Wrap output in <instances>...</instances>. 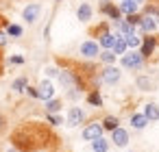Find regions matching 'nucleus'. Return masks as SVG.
Masks as SVG:
<instances>
[{
    "instance_id": "26",
    "label": "nucleus",
    "mask_w": 159,
    "mask_h": 152,
    "mask_svg": "<svg viewBox=\"0 0 159 152\" xmlns=\"http://www.w3.org/2000/svg\"><path fill=\"white\" fill-rule=\"evenodd\" d=\"M126 46H131V48H135V46H139V37H135V35H126Z\"/></svg>"
},
{
    "instance_id": "27",
    "label": "nucleus",
    "mask_w": 159,
    "mask_h": 152,
    "mask_svg": "<svg viewBox=\"0 0 159 152\" xmlns=\"http://www.w3.org/2000/svg\"><path fill=\"white\" fill-rule=\"evenodd\" d=\"M9 35H13V37H18V35H22V28H20L18 24H11V26H9Z\"/></svg>"
},
{
    "instance_id": "35",
    "label": "nucleus",
    "mask_w": 159,
    "mask_h": 152,
    "mask_svg": "<svg viewBox=\"0 0 159 152\" xmlns=\"http://www.w3.org/2000/svg\"><path fill=\"white\" fill-rule=\"evenodd\" d=\"M2 128H5V117L0 115V130H2Z\"/></svg>"
},
{
    "instance_id": "32",
    "label": "nucleus",
    "mask_w": 159,
    "mask_h": 152,
    "mask_svg": "<svg viewBox=\"0 0 159 152\" xmlns=\"http://www.w3.org/2000/svg\"><path fill=\"white\" fill-rule=\"evenodd\" d=\"M7 44V35L5 33H0V46H5Z\"/></svg>"
},
{
    "instance_id": "15",
    "label": "nucleus",
    "mask_w": 159,
    "mask_h": 152,
    "mask_svg": "<svg viewBox=\"0 0 159 152\" xmlns=\"http://www.w3.org/2000/svg\"><path fill=\"white\" fill-rule=\"evenodd\" d=\"M113 41H116V35H111V33H105L102 37H100V46L102 48H113Z\"/></svg>"
},
{
    "instance_id": "1",
    "label": "nucleus",
    "mask_w": 159,
    "mask_h": 152,
    "mask_svg": "<svg viewBox=\"0 0 159 152\" xmlns=\"http://www.w3.org/2000/svg\"><path fill=\"white\" fill-rule=\"evenodd\" d=\"M11 141L18 150L22 152H35V150H44L50 145V141H57L52 137V132L44 126V124H37V122H29V124H22L20 128L13 130L11 135Z\"/></svg>"
},
{
    "instance_id": "33",
    "label": "nucleus",
    "mask_w": 159,
    "mask_h": 152,
    "mask_svg": "<svg viewBox=\"0 0 159 152\" xmlns=\"http://www.w3.org/2000/svg\"><path fill=\"white\" fill-rule=\"evenodd\" d=\"M11 63H24V59H22V57H13Z\"/></svg>"
},
{
    "instance_id": "10",
    "label": "nucleus",
    "mask_w": 159,
    "mask_h": 152,
    "mask_svg": "<svg viewBox=\"0 0 159 152\" xmlns=\"http://www.w3.org/2000/svg\"><path fill=\"white\" fill-rule=\"evenodd\" d=\"M59 80H61V85H63L66 89H72V85H74V74H72V72H61V74H59Z\"/></svg>"
},
{
    "instance_id": "34",
    "label": "nucleus",
    "mask_w": 159,
    "mask_h": 152,
    "mask_svg": "<svg viewBox=\"0 0 159 152\" xmlns=\"http://www.w3.org/2000/svg\"><path fill=\"white\" fill-rule=\"evenodd\" d=\"M2 67H5V61H2V52H0V74H2Z\"/></svg>"
},
{
    "instance_id": "5",
    "label": "nucleus",
    "mask_w": 159,
    "mask_h": 152,
    "mask_svg": "<svg viewBox=\"0 0 159 152\" xmlns=\"http://www.w3.org/2000/svg\"><path fill=\"white\" fill-rule=\"evenodd\" d=\"M118 78H120V70H118V67H113V65H109V67L102 72V80H105V83H109V85L118 83Z\"/></svg>"
},
{
    "instance_id": "17",
    "label": "nucleus",
    "mask_w": 159,
    "mask_h": 152,
    "mask_svg": "<svg viewBox=\"0 0 159 152\" xmlns=\"http://www.w3.org/2000/svg\"><path fill=\"white\" fill-rule=\"evenodd\" d=\"M139 24H142V31H146V33L155 31V26H157V24H155V20H152V18H148V15H146L144 20H139Z\"/></svg>"
},
{
    "instance_id": "28",
    "label": "nucleus",
    "mask_w": 159,
    "mask_h": 152,
    "mask_svg": "<svg viewBox=\"0 0 159 152\" xmlns=\"http://www.w3.org/2000/svg\"><path fill=\"white\" fill-rule=\"evenodd\" d=\"M137 85H139V87H142V89H146V91H148V89H150V87H152V83H150V80H148V78H139V80H137Z\"/></svg>"
},
{
    "instance_id": "8",
    "label": "nucleus",
    "mask_w": 159,
    "mask_h": 152,
    "mask_svg": "<svg viewBox=\"0 0 159 152\" xmlns=\"http://www.w3.org/2000/svg\"><path fill=\"white\" fill-rule=\"evenodd\" d=\"M111 132H113V143H116V145H126L129 132H126L124 128H116V130H111Z\"/></svg>"
},
{
    "instance_id": "20",
    "label": "nucleus",
    "mask_w": 159,
    "mask_h": 152,
    "mask_svg": "<svg viewBox=\"0 0 159 152\" xmlns=\"http://www.w3.org/2000/svg\"><path fill=\"white\" fill-rule=\"evenodd\" d=\"M94 152H107V141L102 137L94 139Z\"/></svg>"
},
{
    "instance_id": "4",
    "label": "nucleus",
    "mask_w": 159,
    "mask_h": 152,
    "mask_svg": "<svg viewBox=\"0 0 159 152\" xmlns=\"http://www.w3.org/2000/svg\"><path fill=\"white\" fill-rule=\"evenodd\" d=\"M39 11H42V7H39L37 2H33V5H29V7L24 9V13H22V15H24V20H26L29 24H33V22L37 20V15H39Z\"/></svg>"
},
{
    "instance_id": "21",
    "label": "nucleus",
    "mask_w": 159,
    "mask_h": 152,
    "mask_svg": "<svg viewBox=\"0 0 159 152\" xmlns=\"http://www.w3.org/2000/svg\"><path fill=\"white\" fill-rule=\"evenodd\" d=\"M118 26H120V31H122L124 35H133V24H129V22H120V20H118Z\"/></svg>"
},
{
    "instance_id": "31",
    "label": "nucleus",
    "mask_w": 159,
    "mask_h": 152,
    "mask_svg": "<svg viewBox=\"0 0 159 152\" xmlns=\"http://www.w3.org/2000/svg\"><path fill=\"white\" fill-rule=\"evenodd\" d=\"M46 74H48V76H55V74H59V72H57L55 67H48V70H46Z\"/></svg>"
},
{
    "instance_id": "13",
    "label": "nucleus",
    "mask_w": 159,
    "mask_h": 152,
    "mask_svg": "<svg viewBox=\"0 0 159 152\" xmlns=\"http://www.w3.org/2000/svg\"><path fill=\"white\" fill-rule=\"evenodd\" d=\"M120 11H122V13H126V15H133V13L137 11V5H135V2H131V0H124V2L120 5Z\"/></svg>"
},
{
    "instance_id": "7",
    "label": "nucleus",
    "mask_w": 159,
    "mask_h": 152,
    "mask_svg": "<svg viewBox=\"0 0 159 152\" xmlns=\"http://www.w3.org/2000/svg\"><path fill=\"white\" fill-rule=\"evenodd\" d=\"M52 93H55V89H52V85H50L48 80H44V83L39 85V91H37V98H44V100H50V98H52Z\"/></svg>"
},
{
    "instance_id": "3",
    "label": "nucleus",
    "mask_w": 159,
    "mask_h": 152,
    "mask_svg": "<svg viewBox=\"0 0 159 152\" xmlns=\"http://www.w3.org/2000/svg\"><path fill=\"white\" fill-rule=\"evenodd\" d=\"M102 135V126L100 124H89L85 130H83V139H87V141H94V139H98Z\"/></svg>"
},
{
    "instance_id": "36",
    "label": "nucleus",
    "mask_w": 159,
    "mask_h": 152,
    "mask_svg": "<svg viewBox=\"0 0 159 152\" xmlns=\"http://www.w3.org/2000/svg\"><path fill=\"white\" fill-rule=\"evenodd\" d=\"M131 2H135V5H139V2H144V0H131Z\"/></svg>"
},
{
    "instance_id": "11",
    "label": "nucleus",
    "mask_w": 159,
    "mask_h": 152,
    "mask_svg": "<svg viewBox=\"0 0 159 152\" xmlns=\"http://www.w3.org/2000/svg\"><path fill=\"white\" fill-rule=\"evenodd\" d=\"M144 117H146V119H159V106H157V104H146Z\"/></svg>"
},
{
    "instance_id": "29",
    "label": "nucleus",
    "mask_w": 159,
    "mask_h": 152,
    "mask_svg": "<svg viewBox=\"0 0 159 152\" xmlns=\"http://www.w3.org/2000/svg\"><path fill=\"white\" fill-rule=\"evenodd\" d=\"M48 119H50V124H61V117L59 115H50Z\"/></svg>"
},
{
    "instance_id": "24",
    "label": "nucleus",
    "mask_w": 159,
    "mask_h": 152,
    "mask_svg": "<svg viewBox=\"0 0 159 152\" xmlns=\"http://www.w3.org/2000/svg\"><path fill=\"white\" fill-rule=\"evenodd\" d=\"M100 59H102L105 63H113V61H116V54H113L111 50H105V52L100 54Z\"/></svg>"
},
{
    "instance_id": "22",
    "label": "nucleus",
    "mask_w": 159,
    "mask_h": 152,
    "mask_svg": "<svg viewBox=\"0 0 159 152\" xmlns=\"http://www.w3.org/2000/svg\"><path fill=\"white\" fill-rule=\"evenodd\" d=\"M87 100H89L92 104H96V106H100V104H102V98H100V93H98V91H92V93L87 96Z\"/></svg>"
},
{
    "instance_id": "18",
    "label": "nucleus",
    "mask_w": 159,
    "mask_h": 152,
    "mask_svg": "<svg viewBox=\"0 0 159 152\" xmlns=\"http://www.w3.org/2000/svg\"><path fill=\"white\" fill-rule=\"evenodd\" d=\"M131 124H133L135 128H144V126L148 124V119H146L144 115H133V117H131Z\"/></svg>"
},
{
    "instance_id": "16",
    "label": "nucleus",
    "mask_w": 159,
    "mask_h": 152,
    "mask_svg": "<svg viewBox=\"0 0 159 152\" xmlns=\"http://www.w3.org/2000/svg\"><path fill=\"white\" fill-rule=\"evenodd\" d=\"M152 50H155V39H152V37H148V39L144 41V46H142V52H139V54H142V57H148Z\"/></svg>"
},
{
    "instance_id": "2",
    "label": "nucleus",
    "mask_w": 159,
    "mask_h": 152,
    "mask_svg": "<svg viewBox=\"0 0 159 152\" xmlns=\"http://www.w3.org/2000/svg\"><path fill=\"white\" fill-rule=\"evenodd\" d=\"M142 59H144V57H142L139 52H129V54L122 57V65H124V67H139V65H142Z\"/></svg>"
},
{
    "instance_id": "14",
    "label": "nucleus",
    "mask_w": 159,
    "mask_h": 152,
    "mask_svg": "<svg viewBox=\"0 0 159 152\" xmlns=\"http://www.w3.org/2000/svg\"><path fill=\"white\" fill-rule=\"evenodd\" d=\"M89 18H92V7L89 5H81L79 7V20L81 22H87Z\"/></svg>"
},
{
    "instance_id": "30",
    "label": "nucleus",
    "mask_w": 159,
    "mask_h": 152,
    "mask_svg": "<svg viewBox=\"0 0 159 152\" xmlns=\"http://www.w3.org/2000/svg\"><path fill=\"white\" fill-rule=\"evenodd\" d=\"M137 22H139V18H137L135 13H133V15H129V24H137Z\"/></svg>"
},
{
    "instance_id": "25",
    "label": "nucleus",
    "mask_w": 159,
    "mask_h": 152,
    "mask_svg": "<svg viewBox=\"0 0 159 152\" xmlns=\"http://www.w3.org/2000/svg\"><path fill=\"white\" fill-rule=\"evenodd\" d=\"M13 89H16V91H24V89H26V78H18V80H13Z\"/></svg>"
},
{
    "instance_id": "37",
    "label": "nucleus",
    "mask_w": 159,
    "mask_h": 152,
    "mask_svg": "<svg viewBox=\"0 0 159 152\" xmlns=\"http://www.w3.org/2000/svg\"><path fill=\"white\" fill-rule=\"evenodd\" d=\"M2 24H5V20H2V18H0V26H2Z\"/></svg>"
},
{
    "instance_id": "12",
    "label": "nucleus",
    "mask_w": 159,
    "mask_h": 152,
    "mask_svg": "<svg viewBox=\"0 0 159 152\" xmlns=\"http://www.w3.org/2000/svg\"><path fill=\"white\" fill-rule=\"evenodd\" d=\"M126 52V41L124 37H118L116 35V41H113V54H124Z\"/></svg>"
},
{
    "instance_id": "9",
    "label": "nucleus",
    "mask_w": 159,
    "mask_h": 152,
    "mask_svg": "<svg viewBox=\"0 0 159 152\" xmlns=\"http://www.w3.org/2000/svg\"><path fill=\"white\" fill-rule=\"evenodd\" d=\"M81 122H83V111L74 106V109L70 111V115H68V124H70V126H76V124H81Z\"/></svg>"
},
{
    "instance_id": "19",
    "label": "nucleus",
    "mask_w": 159,
    "mask_h": 152,
    "mask_svg": "<svg viewBox=\"0 0 159 152\" xmlns=\"http://www.w3.org/2000/svg\"><path fill=\"white\" fill-rule=\"evenodd\" d=\"M102 128H107V130H116V128H118V117H105Z\"/></svg>"
},
{
    "instance_id": "6",
    "label": "nucleus",
    "mask_w": 159,
    "mask_h": 152,
    "mask_svg": "<svg viewBox=\"0 0 159 152\" xmlns=\"http://www.w3.org/2000/svg\"><path fill=\"white\" fill-rule=\"evenodd\" d=\"M81 54L87 57V59L96 57V54H98V44H96V41H85V44L81 46Z\"/></svg>"
},
{
    "instance_id": "23",
    "label": "nucleus",
    "mask_w": 159,
    "mask_h": 152,
    "mask_svg": "<svg viewBox=\"0 0 159 152\" xmlns=\"http://www.w3.org/2000/svg\"><path fill=\"white\" fill-rule=\"evenodd\" d=\"M46 109H48L50 113H57V111L61 109V102H59V100H48V104H46Z\"/></svg>"
}]
</instances>
